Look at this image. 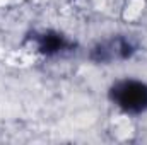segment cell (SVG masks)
I'll use <instances>...</instances> for the list:
<instances>
[{
    "label": "cell",
    "instance_id": "3",
    "mask_svg": "<svg viewBox=\"0 0 147 145\" xmlns=\"http://www.w3.org/2000/svg\"><path fill=\"white\" fill-rule=\"evenodd\" d=\"M31 41H33L34 51L46 58L67 55L75 48V43L67 34L55 31V29H45V31L33 33Z\"/></svg>",
    "mask_w": 147,
    "mask_h": 145
},
{
    "label": "cell",
    "instance_id": "1",
    "mask_svg": "<svg viewBox=\"0 0 147 145\" xmlns=\"http://www.w3.org/2000/svg\"><path fill=\"white\" fill-rule=\"evenodd\" d=\"M110 103L128 116L147 113V82L134 77L115 80L108 89Z\"/></svg>",
    "mask_w": 147,
    "mask_h": 145
},
{
    "label": "cell",
    "instance_id": "2",
    "mask_svg": "<svg viewBox=\"0 0 147 145\" xmlns=\"http://www.w3.org/2000/svg\"><path fill=\"white\" fill-rule=\"evenodd\" d=\"M139 51V43L128 34H113L98 41L87 53L89 62L96 65H113L132 60Z\"/></svg>",
    "mask_w": 147,
    "mask_h": 145
}]
</instances>
